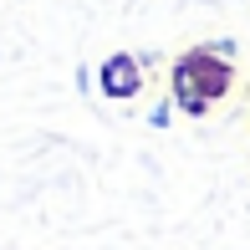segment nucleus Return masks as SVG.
<instances>
[{
  "label": "nucleus",
  "mask_w": 250,
  "mask_h": 250,
  "mask_svg": "<svg viewBox=\"0 0 250 250\" xmlns=\"http://www.w3.org/2000/svg\"><path fill=\"white\" fill-rule=\"evenodd\" d=\"M133 62H107V92H118V97H128L133 92Z\"/></svg>",
  "instance_id": "1"
}]
</instances>
